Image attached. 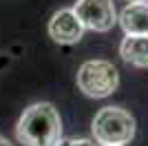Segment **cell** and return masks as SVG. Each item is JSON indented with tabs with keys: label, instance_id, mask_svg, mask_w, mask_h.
Here are the masks:
<instances>
[{
	"label": "cell",
	"instance_id": "cell-1",
	"mask_svg": "<svg viewBox=\"0 0 148 146\" xmlns=\"http://www.w3.org/2000/svg\"><path fill=\"white\" fill-rule=\"evenodd\" d=\"M16 137L25 146H56L62 140V120L53 104L38 102L20 115Z\"/></svg>",
	"mask_w": 148,
	"mask_h": 146
},
{
	"label": "cell",
	"instance_id": "cell-7",
	"mask_svg": "<svg viewBox=\"0 0 148 146\" xmlns=\"http://www.w3.org/2000/svg\"><path fill=\"white\" fill-rule=\"evenodd\" d=\"M119 55L133 67H148V36H126L119 44Z\"/></svg>",
	"mask_w": 148,
	"mask_h": 146
},
{
	"label": "cell",
	"instance_id": "cell-5",
	"mask_svg": "<svg viewBox=\"0 0 148 146\" xmlns=\"http://www.w3.org/2000/svg\"><path fill=\"white\" fill-rule=\"evenodd\" d=\"M84 24L75 16L73 9H60L53 13V18L49 20V36L56 40L58 44H75L80 42L84 36Z\"/></svg>",
	"mask_w": 148,
	"mask_h": 146
},
{
	"label": "cell",
	"instance_id": "cell-2",
	"mask_svg": "<svg viewBox=\"0 0 148 146\" xmlns=\"http://www.w3.org/2000/svg\"><path fill=\"white\" fill-rule=\"evenodd\" d=\"M93 135L104 146H124L135 137V117L119 106H104L93 117Z\"/></svg>",
	"mask_w": 148,
	"mask_h": 146
},
{
	"label": "cell",
	"instance_id": "cell-9",
	"mask_svg": "<svg viewBox=\"0 0 148 146\" xmlns=\"http://www.w3.org/2000/svg\"><path fill=\"white\" fill-rule=\"evenodd\" d=\"M0 146H13V144H11V142H9V140H5L2 135H0Z\"/></svg>",
	"mask_w": 148,
	"mask_h": 146
},
{
	"label": "cell",
	"instance_id": "cell-8",
	"mask_svg": "<svg viewBox=\"0 0 148 146\" xmlns=\"http://www.w3.org/2000/svg\"><path fill=\"white\" fill-rule=\"evenodd\" d=\"M56 146H95V142L88 137H69V140H60Z\"/></svg>",
	"mask_w": 148,
	"mask_h": 146
},
{
	"label": "cell",
	"instance_id": "cell-6",
	"mask_svg": "<svg viewBox=\"0 0 148 146\" xmlns=\"http://www.w3.org/2000/svg\"><path fill=\"white\" fill-rule=\"evenodd\" d=\"M117 22L126 36H148V0L128 2L122 9Z\"/></svg>",
	"mask_w": 148,
	"mask_h": 146
},
{
	"label": "cell",
	"instance_id": "cell-3",
	"mask_svg": "<svg viewBox=\"0 0 148 146\" xmlns=\"http://www.w3.org/2000/svg\"><path fill=\"white\" fill-rule=\"evenodd\" d=\"M119 86V73L106 60H88L77 71V89L86 97H108Z\"/></svg>",
	"mask_w": 148,
	"mask_h": 146
},
{
	"label": "cell",
	"instance_id": "cell-10",
	"mask_svg": "<svg viewBox=\"0 0 148 146\" xmlns=\"http://www.w3.org/2000/svg\"><path fill=\"white\" fill-rule=\"evenodd\" d=\"M126 2H142V0H126Z\"/></svg>",
	"mask_w": 148,
	"mask_h": 146
},
{
	"label": "cell",
	"instance_id": "cell-4",
	"mask_svg": "<svg viewBox=\"0 0 148 146\" xmlns=\"http://www.w3.org/2000/svg\"><path fill=\"white\" fill-rule=\"evenodd\" d=\"M73 11L86 29L99 33L111 31L117 22V11L113 0H77L73 5Z\"/></svg>",
	"mask_w": 148,
	"mask_h": 146
}]
</instances>
